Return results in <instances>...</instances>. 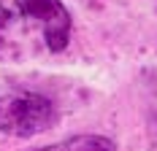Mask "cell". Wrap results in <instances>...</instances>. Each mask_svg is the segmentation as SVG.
Wrapping results in <instances>:
<instances>
[{
  "label": "cell",
  "mask_w": 157,
  "mask_h": 151,
  "mask_svg": "<svg viewBox=\"0 0 157 151\" xmlns=\"http://www.w3.org/2000/svg\"><path fill=\"white\" fill-rule=\"evenodd\" d=\"M57 121L54 103L38 92H8L0 97V132L11 138H33Z\"/></svg>",
  "instance_id": "1"
},
{
  "label": "cell",
  "mask_w": 157,
  "mask_h": 151,
  "mask_svg": "<svg viewBox=\"0 0 157 151\" xmlns=\"http://www.w3.org/2000/svg\"><path fill=\"white\" fill-rule=\"evenodd\" d=\"M16 11L38 24L52 51H63L71 41V14L60 0H16Z\"/></svg>",
  "instance_id": "2"
},
{
  "label": "cell",
  "mask_w": 157,
  "mask_h": 151,
  "mask_svg": "<svg viewBox=\"0 0 157 151\" xmlns=\"http://www.w3.org/2000/svg\"><path fill=\"white\" fill-rule=\"evenodd\" d=\"M38 151H117V146L103 135H73L63 143H54Z\"/></svg>",
  "instance_id": "3"
},
{
  "label": "cell",
  "mask_w": 157,
  "mask_h": 151,
  "mask_svg": "<svg viewBox=\"0 0 157 151\" xmlns=\"http://www.w3.org/2000/svg\"><path fill=\"white\" fill-rule=\"evenodd\" d=\"M6 27H8V11H6V6H3V0H0V41H3V35H6Z\"/></svg>",
  "instance_id": "4"
}]
</instances>
